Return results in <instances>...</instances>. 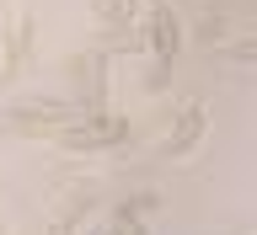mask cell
<instances>
[{
    "instance_id": "1",
    "label": "cell",
    "mask_w": 257,
    "mask_h": 235,
    "mask_svg": "<svg viewBox=\"0 0 257 235\" xmlns=\"http://www.w3.org/2000/svg\"><path fill=\"white\" fill-rule=\"evenodd\" d=\"M128 139V118H86V123H75V128H64L59 139V150H112V144H123Z\"/></svg>"
},
{
    "instance_id": "9",
    "label": "cell",
    "mask_w": 257,
    "mask_h": 235,
    "mask_svg": "<svg viewBox=\"0 0 257 235\" xmlns=\"http://www.w3.org/2000/svg\"><path fill=\"white\" fill-rule=\"evenodd\" d=\"M112 224H118V235H145V224H140V219H112Z\"/></svg>"
},
{
    "instance_id": "7",
    "label": "cell",
    "mask_w": 257,
    "mask_h": 235,
    "mask_svg": "<svg viewBox=\"0 0 257 235\" xmlns=\"http://www.w3.org/2000/svg\"><path fill=\"white\" fill-rule=\"evenodd\" d=\"M225 54H230V59H257V43H230Z\"/></svg>"
},
{
    "instance_id": "4",
    "label": "cell",
    "mask_w": 257,
    "mask_h": 235,
    "mask_svg": "<svg viewBox=\"0 0 257 235\" xmlns=\"http://www.w3.org/2000/svg\"><path fill=\"white\" fill-rule=\"evenodd\" d=\"M204 128H209V107H204V102H188V107L177 112V128L166 134V144H161V155H172V160H177V155H188L193 144L204 139Z\"/></svg>"
},
{
    "instance_id": "2",
    "label": "cell",
    "mask_w": 257,
    "mask_h": 235,
    "mask_svg": "<svg viewBox=\"0 0 257 235\" xmlns=\"http://www.w3.org/2000/svg\"><path fill=\"white\" fill-rule=\"evenodd\" d=\"M80 70V107L91 112V118H107V54H86V59H75Z\"/></svg>"
},
{
    "instance_id": "6",
    "label": "cell",
    "mask_w": 257,
    "mask_h": 235,
    "mask_svg": "<svg viewBox=\"0 0 257 235\" xmlns=\"http://www.w3.org/2000/svg\"><path fill=\"white\" fill-rule=\"evenodd\" d=\"M91 11L102 16L112 32H123V27H134V11H140V0H91Z\"/></svg>"
},
{
    "instance_id": "10",
    "label": "cell",
    "mask_w": 257,
    "mask_h": 235,
    "mask_svg": "<svg viewBox=\"0 0 257 235\" xmlns=\"http://www.w3.org/2000/svg\"><path fill=\"white\" fill-rule=\"evenodd\" d=\"M150 6H161V0H150Z\"/></svg>"
},
{
    "instance_id": "5",
    "label": "cell",
    "mask_w": 257,
    "mask_h": 235,
    "mask_svg": "<svg viewBox=\"0 0 257 235\" xmlns=\"http://www.w3.org/2000/svg\"><path fill=\"white\" fill-rule=\"evenodd\" d=\"M0 38H6V54H0V80H11L22 64H27L32 54V11H16L11 27H0Z\"/></svg>"
},
{
    "instance_id": "8",
    "label": "cell",
    "mask_w": 257,
    "mask_h": 235,
    "mask_svg": "<svg viewBox=\"0 0 257 235\" xmlns=\"http://www.w3.org/2000/svg\"><path fill=\"white\" fill-rule=\"evenodd\" d=\"M70 230H75V219H70V214H59V219L48 224V230H43V235H70Z\"/></svg>"
},
{
    "instance_id": "3",
    "label": "cell",
    "mask_w": 257,
    "mask_h": 235,
    "mask_svg": "<svg viewBox=\"0 0 257 235\" xmlns=\"http://www.w3.org/2000/svg\"><path fill=\"white\" fill-rule=\"evenodd\" d=\"M145 38H150V54H156L161 64L177 59V48H182V22H177V11L161 0V6H150V27H145Z\"/></svg>"
}]
</instances>
